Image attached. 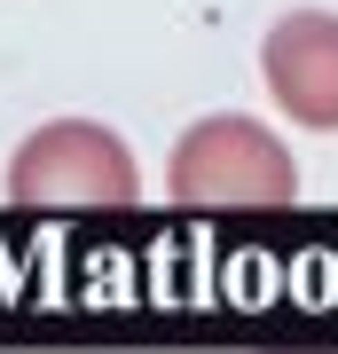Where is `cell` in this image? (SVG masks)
Here are the masks:
<instances>
[{
    "instance_id": "obj_1",
    "label": "cell",
    "mask_w": 338,
    "mask_h": 354,
    "mask_svg": "<svg viewBox=\"0 0 338 354\" xmlns=\"http://www.w3.org/2000/svg\"><path fill=\"white\" fill-rule=\"evenodd\" d=\"M165 197L189 205V213H213V205H291L299 197V158L283 150L260 118H197L173 158H165Z\"/></svg>"
},
{
    "instance_id": "obj_2",
    "label": "cell",
    "mask_w": 338,
    "mask_h": 354,
    "mask_svg": "<svg viewBox=\"0 0 338 354\" xmlns=\"http://www.w3.org/2000/svg\"><path fill=\"white\" fill-rule=\"evenodd\" d=\"M8 197L16 205H87V213H118V205L142 197V165L134 150L95 127V118H55V127H39L16 142L8 158Z\"/></svg>"
},
{
    "instance_id": "obj_3",
    "label": "cell",
    "mask_w": 338,
    "mask_h": 354,
    "mask_svg": "<svg viewBox=\"0 0 338 354\" xmlns=\"http://www.w3.org/2000/svg\"><path fill=\"white\" fill-rule=\"evenodd\" d=\"M260 71H267V95H276L299 127L338 134V16L330 8L276 16V32L260 39Z\"/></svg>"
}]
</instances>
